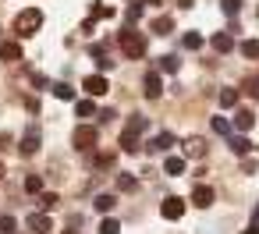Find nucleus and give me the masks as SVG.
Returning <instances> with one entry per match:
<instances>
[{
	"label": "nucleus",
	"instance_id": "obj_40",
	"mask_svg": "<svg viewBox=\"0 0 259 234\" xmlns=\"http://www.w3.org/2000/svg\"><path fill=\"white\" fill-rule=\"evenodd\" d=\"M0 177H4V163H0Z\"/></svg>",
	"mask_w": 259,
	"mask_h": 234
},
{
	"label": "nucleus",
	"instance_id": "obj_20",
	"mask_svg": "<svg viewBox=\"0 0 259 234\" xmlns=\"http://www.w3.org/2000/svg\"><path fill=\"white\" fill-rule=\"evenodd\" d=\"M135 188H139V181H135L132 174L121 170V174H117V192H135Z\"/></svg>",
	"mask_w": 259,
	"mask_h": 234
},
{
	"label": "nucleus",
	"instance_id": "obj_2",
	"mask_svg": "<svg viewBox=\"0 0 259 234\" xmlns=\"http://www.w3.org/2000/svg\"><path fill=\"white\" fill-rule=\"evenodd\" d=\"M146 128H149V121H146V117H139V114H135V117H132V121H128V128H124V131H121V142H117V146H121V149H124V153H139V135H142V131H146Z\"/></svg>",
	"mask_w": 259,
	"mask_h": 234
},
{
	"label": "nucleus",
	"instance_id": "obj_25",
	"mask_svg": "<svg viewBox=\"0 0 259 234\" xmlns=\"http://www.w3.org/2000/svg\"><path fill=\"white\" fill-rule=\"evenodd\" d=\"M25 192H29V195H39V192H43V177H39V174H29V177H25Z\"/></svg>",
	"mask_w": 259,
	"mask_h": 234
},
{
	"label": "nucleus",
	"instance_id": "obj_18",
	"mask_svg": "<svg viewBox=\"0 0 259 234\" xmlns=\"http://www.w3.org/2000/svg\"><path fill=\"white\" fill-rule=\"evenodd\" d=\"M220 107H224V110L238 107V89H220Z\"/></svg>",
	"mask_w": 259,
	"mask_h": 234
},
{
	"label": "nucleus",
	"instance_id": "obj_30",
	"mask_svg": "<svg viewBox=\"0 0 259 234\" xmlns=\"http://www.w3.org/2000/svg\"><path fill=\"white\" fill-rule=\"evenodd\" d=\"M213 131L217 135H231V121L227 117H213Z\"/></svg>",
	"mask_w": 259,
	"mask_h": 234
},
{
	"label": "nucleus",
	"instance_id": "obj_24",
	"mask_svg": "<svg viewBox=\"0 0 259 234\" xmlns=\"http://www.w3.org/2000/svg\"><path fill=\"white\" fill-rule=\"evenodd\" d=\"M54 96H57V100H64V103H68V100H75V89H71V85H68V82H57V85H54Z\"/></svg>",
	"mask_w": 259,
	"mask_h": 234
},
{
	"label": "nucleus",
	"instance_id": "obj_32",
	"mask_svg": "<svg viewBox=\"0 0 259 234\" xmlns=\"http://www.w3.org/2000/svg\"><path fill=\"white\" fill-rule=\"evenodd\" d=\"M202 153H206L202 138H192V142H188V156H202Z\"/></svg>",
	"mask_w": 259,
	"mask_h": 234
},
{
	"label": "nucleus",
	"instance_id": "obj_22",
	"mask_svg": "<svg viewBox=\"0 0 259 234\" xmlns=\"http://www.w3.org/2000/svg\"><path fill=\"white\" fill-rule=\"evenodd\" d=\"M153 32H156V36H170V32H174V22H170V18H156V22H153Z\"/></svg>",
	"mask_w": 259,
	"mask_h": 234
},
{
	"label": "nucleus",
	"instance_id": "obj_29",
	"mask_svg": "<svg viewBox=\"0 0 259 234\" xmlns=\"http://www.w3.org/2000/svg\"><path fill=\"white\" fill-rule=\"evenodd\" d=\"M18 230V220L15 216H0V234H15Z\"/></svg>",
	"mask_w": 259,
	"mask_h": 234
},
{
	"label": "nucleus",
	"instance_id": "obj_10",
	"mask_svg": "<svg viewBox=\"0 0 259 234\" xmlns=\"http://www.w3.org/2000/svg\"><path fill=\"white\" fill-rule=\"evenodd\" d=\"M29 227H32L36 234H50V230H54V220H50L47 213H32V216H29Z\"/></svg>",
	"mask_w": 259,
	"mask_h": 234
},
{
	"label": "nucleus",
	"instance_id": "obj_6",
	"mask_svg": "<svg viewBox=\"0 0 259 234\" xmlns=\"http://www.w3.org/2000/svg\"><path fill=\"white\" fill-rule=\"evenodd\" d=\"M82 89L89 92V100H96V96H107V89H110V85H107V78H103V75H89V78L82 82Z\"/></svg>",
	"mask_w": 259,
	"mask_h": 234
},
{
	"label": "nucleus",
	"instance_id": "obj_15",
	"mask_svg": "<svg viewBox=\"0 0 259 234\" xmlns=\"http://www.w3.org/2000/svg\"><path fill=\"white\" fill-rule=\"evenodd\" d=\"M170 146H174V135H170V131H160V135L149 142V149H156V153H167Z\"/></svg>",
	"mask_w": 259,
	"mask_h": 234
},
{
	"label": "nucleus",
	"instance_id": "obj_23",
	"mask_svg": "<svg viewBox=\"0 0 259 234\" xmlns=\"http://www.w3.org/2000/svg\"><path fill=\"white\" fill-rule=\"evenodd\" d=\"M181 46H185V50H199V46H202V36H199V32H185V36H181Z\"/></svg>",
	"mask_w": 259,
	"mask_h": 234
},
{
	"label": "nucleus",
	"instance_id": "obj_8",
	"mask_svg": "<svg viewBox=\"0 0 259 234\" xmlns=\"http://www.w3.org/2000/svg\"><path fill=\"white\" fill-rule=\"evenodd\" d=\"M160 92H163V82H160V75H156V71H149V75H146V82H142V96H146V100H156Z\"/></svg>",
	"mask_w": 259,
	"mask_h": 234
},
{
	"label": "nucleus",
	"instance_id": "obj_31",
	"mask_svg": "<svg viewBox=\"0 0 259 234\" xmlns=\"http://www.w3.org/2000/svg\"><path fill=\"white\" fill-rule=\"evenodd\" d=\"M39 206H43V209H54V206H57V195H54V192H39Z\"/></svg>",
	"mask_w": 259,
	"mask_h": 234
},
{
	"label": "nucleus",
	"instance_id": "obj_36",
	"mask_svg": "<svg viewBox=\"0 0 259 234\" xmlns=\"http://www.w3.org/2000/svg\"><path fill=\"white\" fill-rule=\"evenodd\" d=\"M132 4H135V8H146V4H149V8H153V4H160V0H132Z\"/></svg>",
	"mask_w": 259,
	"mask_h": 234
},
{
	"label": "nucleus",
	"instance_id": "obj_26",
	"mask_svg": "<svg viewBox=\"0 0 259 234\" xmlns=\"http://www.w3.org/2000/svg\"><path fill=\"white\" fill-rule=\"evenodd\" d=\"M241 54H245L248 61H259V39H245V43H241Z\"/></svg>",
	"mask_w": 259,
	"mask_h": 234
},
{
	"label": "nucleus",
	"instance_id": "obj_16",
	"mask_svg": "<svg viewBox=\"0 0 259 234\" xmlns=\"http://www.w3.org/2000/svg\"><path fill=\"white\" fill-rule=\"evenodd\" d=\"M0 57L4 61H22V46L18 43H0Z\"/></svg>",
	"mask_w": 259,
	"mask_h": 234
},
{
	"label": "nucleus",
	"instance_id": "obj_13",
	"mask_svg": "<svg viewBox=\"0 0 259 234\" xmlns=\"http://www.w3.org/2000/svg\"><path fill=\"white\" fill-rule=\"evenodd\" d=\"M252 124H255V114H252V110H245V107L234 110V128H238V131H248Z\"/></svg>",
	"mask_w": 259,
	"mask_h": 234
},
{
	"label": "nucleus",
	"instance_id": "obj_21",
	"mask_svg": "<svg viewBox=\"0 0 259 234\" xmlns=\"http://www.w3.org/2000/svg\"><path fill=\"white\" fill-rule=\"evenodd\" d=\"M114 202H117V199H114V195H107V192H103V195H96V199H93V206H96V209H100V213H110V209H114Z\"/></svg>",
	"mask_w": 259,
	"mask_h": 234
},
{
	"label": "nucleus",
	"instance_id": "obj_11",
	"mask_svg": "<svg viewBox=\"0 0 259 234\" xmlns=\"http://www.w3.org/2000/svg\"><path fill=\"white\" fill-rule=\"evenodd\" d=\"M209 43H213L217 54H231V50H234V36H231V32H217Z\"/></svg>",
	"mask_w": 259,
	"mask_h": 234
},
{
	"label": "nucleus",
	"instance_id": "obj_12",
	"mask_svg": "<svg viewBox=\"0 0 259 234\" xmlns=\"http://www.w3.org/2000/svg\"><path fill=\"white\" fill-rule=\"evenodd\" d=\"M227 146H231L234 156H248V149H252V142L245 135H227Z\"/></svg>",
	"mask_w": 259,
	"mask_h": 234
},
{
	"label": "nucleus",
	"instance_id": "obj_41",
	"mask_svg": "<svg viewBox=\"0 0 259 234\" xmlns=\"http://www.w3.org/2000/svg\"><path fill=\"white\" fill-rule=\"evenodd\" d=\"M64 234H78V230H64Z\"/></svg>",
	"mask_w": 259,
	"mask_h": 234
},
{
	"label": "nucleus",
	"instance_id": "obj_37",
	"mask_svg": "<svg viewBox=\"0 0 259 234\" xmlns=\"http://www.w3.org/2000/svg\"><path fill=\"white\" fill-rule=\"evenodd\" d=\"M178 8H181V11H188V8H195V0H178Z\"/></svg>",
	"mask_w": 259,
	"mask_h": 234
},
{
	"label": "nucleus",
	"instance_id": "obj_34",
	"mask_svg": "<svg viewBox=\"0 0 259 234\" xmlns=\"http://www.w3.org/2000/svg\"><path fill=\"white\" fill-rule=\"evenodd\" d=\"M248 92L259 100V75H252V78H248Z\"/></svg>",
	"mask_w": 259,
	"mask_h": 234
},
{
	"label": "nucleus",
	"instance_id": "obj_19",
	"mask_svg": "<svg viewBox=\"0 0 259 234\" xmlns=\"http://www.w3.org/2000/svg\"><path fill=\"white\" fill-rule=\"evenodd\" d=\"M75 114H78V117H96V103H93V100H78V103H75Z\"/></svg>",
	"mask_w": 259,
	"mask_h": 234
},
{
	"label": "nucleus",
	"instance_id": "obj_1",
	"mask_svg": "<svg viewBox=\"0 0 259 234\" xmlns=\"http://www.w3.org/2000/svg\"><path fill=\"white\" fill-rule=\"evenodd\" d=\"M117 43H121V54H124V57H132V61H142V57H146V36H142V32L121 29Z\"/></svg>",
	"mask_w": 259,
	"mask_h": 234
},
{
	"label": "nucleus",
	"instance_id": "obj_7",
	"mask_svg": "<svg viewBox=\"0 0 259 234\" xmlns=\"http://www.w3.org/2000/svg\"><path fill=\"white\" fill-rule=\"evenodd\" d=\"M18 153H22V156H36V153H39V131H36V128H29V131L22 135Z\"/></svg>",
	"mask_w": 259,
	"mask_h": 234
},
{
	"label": "nucleus",
	"instance_id": "obj_38",
	"mask_svg": "<svg viewBox=\"0 0 259 234\" xmlns=\"http://www.w3.org/2000/svg\"><path fill=\"white\" fill-rule=\"evenodd\" d=\"M252 220H255V227H259V206H255V209H252Z\"/></svg>",
	"mask_w": 259,
	"mask_h": 234
},
{
	"label": "nucleus",
	"instance_id": "obj_4",
	"mask_svg": "<svg viewBox=\"0 0 259 234\" xmlns=\"http://www.w3.org/2000/svg\"><path fill=\"white\" fill-rule=\"evenodd\" d=\"M96 138H100V135H96V128H93V124H78V128H75V135H71L75 149H82V153H85V149H96Z\"/></svg>",
	"mask_w": 259,
	"mask_h": 234
},
{
	"label": "nucleus",
	"instance_id": "obj_28",
	"mask_svg": "<svg viewBox=\"0 0 259 234\" xmlns=\"http://www.w3.org/2000/svg\"><path fill=\"white\" fill-rule=\"evenodd\" d=\"M220 11H224V15H231V18H234V15H238V11H241V0H220Z\"/></svg>",
	"mask_w": 259,
	"mask_h": 234
},
{
	"label": "nucleus",
	"instance_id": "obj_3",
	"mask_svg": "<svg viewBox=\"0 0 259 234\" xmlns=\"http://www.w3.org/2000/svg\"><path fill=\"white\" fill-rule=\"evenodd\" d=\"M39 25H43V11H39V8H29V11H22V15H18L15 32H18L22 39H29V36H36V32H39Z\"/></svg>",
	"mask_w": 259,
	"mask_h": 234
},
{
	"label": "nucleus",
	"instance_id": "obj_5",
	"mask_svg": "<svg viewBox=\"0 0 259 234\" xmlns=\"http://www.w3.org/2000/svg\"><path fill=\"white\" fill-rule=\"evenodd\" d=\"M160 216H163V220H181V216H185V199L167 195V199L160 202Z\"/></svg>",
	"mask_w": 259,
	"mask_h": 234
},
{
	"label": "nucleus",
	"instance_id": "obj_33",
	"mask_svg": "<svg viewBox=\"0 0 259 234\" xmlns=\"http://www.w3.org/2000/svg\"><path fill=\"white\" fill-rule=\"evenodd\" d=\"M114 15V8H107V4H96L93 8V18H110Z\"/></svg>",
	"mask_w": 259,
	"mask_h": 234
},
{
	"label": "nucleus",
	"instance_id": "obj_39",
	"mask_svg": "<svg viewBox=\"0 0 259 234\" xmlns=\"http://www.w3.org/2000/svg\"><path fill=\"white\" fill-rule=\"evenodd\" d=\"M241 234H259V227H255V223H252V227H248V230H241Z\"/></svg>",
	"mask_w": 259,
	"mask_h": 234
},
{
	"label": "nucleus",
	"instance_id": "obj_14",
	"mask_svg": "<svg viewBox=\"0 0 259 234\" xmlns=\"http://www.w3.org/2000/svg\"><path fill=\"white\" fill-rule=\"evenodd\" d=\"M163 170H167L170 177H181V174H185V156H167V160H163Z\"/></svg>",
	"mask_w": 259,
	"mask_h": 234
},
{
	"label": "nucleus",
	"instance_id": "obj_35",
	"mask_svg": "<svg viewBox=\"0 0 259 234\" xmlns=\"http://www.w3.org/2000/svg\"><path fill=\"white\" fill-rule=\"evenodd\" d=\"M32 85H36V89H47L50 82H47V75H32Z\"/></svg>",
	"mask_w": 259,
	"mask_h": 234
},
{
	"label": "nucleus",
	"instance_id": "obj_9",
	"mask_svg": "<svg viewBox=\"0 0 259 234\" xmlns=\"http://www.w3.org/2000/svg\"><path fill=\"white\" fill-rule=\"evenodd\" d=\"M213 199H217V195H213L209 184H195V192H192V202H195V206L206 209V206H213Z\"/></svg>",
	"mask_w": 259,
	"mask_h": 234
},
{
	"label": "nucleus",
	"instance_id": "obj_27",
	"mask_svg": "<svg viewBox=\"0 0 259 234\" xmlns=\"http://www.w3.org/2000/svg\"><path fill=\"white\" fill-rule=\"evenodd\" d=\"M100 234H121V223H117L114 216H107V220L100 223Z\"/></svg>",
	"mask_w": 259,
	"mask_h": 234
},
{
	"label": "nucleus",
	"instance_id": "obj_17",
	"mask_svg": "<svg viewBox=\"0 0 259 234\" xmlns=\"http://www.w3.org/2000/svg\"><path fill=\"white\" fill-rule=\"evenodd\" d=\"M178 68H181V61H178L174 54H167V57H160V71H167V75H178Z\"/></svg>",
	"mask_w": 259,
	"mask_h": 234
}]
</instances>
